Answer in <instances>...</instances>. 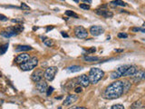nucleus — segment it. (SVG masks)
Returning a JSON list of instances; mask_svg holds the SVG:
<instances>
[{
	"mask_svg": "<svg viewBox=\"0 0 145 109\" xmlns=\"http://www.w3.org/2000/svg\"><path fill=\"white\" fill-rule=\"evenodd\" d=\"M124 93L123 81H115L108 86L104 90L103 96L106 99H116L123 96Z\"/></svg>",
	"mask_w": 145,
	"mask_h": 109,
	"instance_id": "nucleus-1",
	"label": "nucleus"
},
{
	"mask_svg": "<svg viewBox=\"0 0 145 109\" xmlns=\"http://www.w3.org/2000/svg\"><path fill=\"white\" fill-rule=\"evenodd\" d=\"M103 76H104V72H103V70L100 69V68L93 67V68H92L90 70L88 77H89V80H90L91 84H95L103 78Z\"/></svg>",
	"mask_w": 145,
	"mask_h": 109,
	"instance_id": "nucleus-2",
	"label": "nucleus"
},
{
	"mask_svg": "<svg viewBox=\"0 0 145 109\" xmlns=\"http://www.w3.org/2000/svg\"><path fill=\"white\" fill-rule=\"evenodd\" d=\"M24 30V26H10V27H7L5 30L2 31V32L0 33V35L2 36L5 37V38H9V37H12V36H15L18 35L19 33H21Z\"/></svg>",
	"mask_w": 145,
	"mask_h": 109,
	"instance_id": "nucleus-3",
	"label": "nucleus"
},
{
	"mask_svg": "<svg viewBox=\"0 0 145 109\" xmlns=\"http://www.w3.org/2000/svg\"><path fill=\"white\" fill-rule=\"evenodd\" d=\"M37 64H38L37 57L34 56L28 60L27 62H25V64H21L20 68L23 70V71H30V70H33L34 68H35Z\"/></svg>",
	"mask_w": 145,
	"mask_h": 109,
	"instance_id": "nucleus-4",
	"label": "nucleus"
},
{
	"mask_svg": "<svg viewBox=\"0 0 145 109\" xmlns=\"http://www.w3.org/2000/svg\"><path fill=\"white\" fill-rule=\"evenodd\" d=\"M130 67V64H123V66H120L117 69L111 73V78L112 79H118L120 77L123 76L124 73L126 72V70Z\"/></svg>",
	"mask_w": 145,
	"mask_h": 109,
	"instance_id": "nucleus-5",
	"label": "nucleus"
},
{
	"mask_svg": "<svg viewBox=\"0 0 145 109\" xmlns=\"http://www.w3.org/2000/svg\"><path fill=\"white\" fill-rule=\"evenodd\" d=\"M56 73H57V67L50 66L45 69V73H44V77H45V79L46 80V81L51 82L54 80Z\"/></svg>",
	"mask_w": 145,
	"mask_h": 109,
	"instance_id": "nucleus-6",
	"label": "nucleus"
},
{
	"mask_svg": "<svg viewBox=\"0 0 145 109\" xmlns=\"http://www.w3.org/2000/svg\"><path fill=\"white\" fill-rule=\"evenodd\" d=\"M88 34L87 30L85 29L84 27L83 26H76L74 28V35L77 38H80V39H84V38H87Z\"/></svg>",
	"mask_w": 145,
	"mask_h": 109,
	"instance_id": "nucleus-7",
	"label": "nucleus"
},
{
	"mask_svg": "<svg viewBox=\"0 0 145 109\" xmlns=\"http://www.w3.org/2000/svg\"><path fill=\"white\" fill-rule=\"evenodd\" d=\"M30 58H31L30 56H29L27 53H21L20 54H18L17 56L15 57V62L16 63V64H25V62H27Z\"/></svg>",
	"mask_w": 145,
	"mask_h": 109,
	"instance_id": "nucleus-8",
	"label": "nucleus"
},
{
	"mask_svg": "<svg viewBox=\"0 0 145 109\" xmlns=\"http://www.w3.org/2000/svg\"><path fill=\"white\" fill-rule=\"evenodd\" d=\"M44 73L45 72H44L42 69H36L35 72L31 74V79L34 82H35V83L41 81L43 76H44Z\"/></svg>",
	"mask_w": 145,
	"mask_h": 109,
	"instance_id": "nucleus-9",
	"label": "nucleus"
},
{
	"mask_svg": "<svg viewBox=\"0 0 145 109\" xmlns=\"http://www.w3.org/2000/svg\"><path fill=\"white\" fill-rule=\"evenodd\" d=\"M104 32V29L100 26H93L90 27V33L93 36H98Z\"/></svg>",
	"mask_w": 145,
	"mask_h": 109,
	"instance_id": "nucleus-10",
	"label": "nucleus"
},
{
	"mask_svg": "<svg viewBox=\"0 0 145 109\" xmlns=\"http://www.w3.org/2000/svg\"><path fill=\"white\" fill-rule=\"evenodd\" d=\"M95 13L99 16H102L105 18H111L113 16V12H111L107 9H103V8H98V9L95 10Z\"/></svg>",
	"mask_w": 145,
	"mask_h": 109,
	"instance_id": "nucleus-11",
	"label": "nucleus"
},
{
	"mask_svg": "<svg viewBox=\"0 0 145 109\" xmlns=\"http://www.w3.org/2000/svg\"><path fill=\"white\" fill-rule=\"evenodd\" d=\"M77 80H78V83L83 87H87L91 84L90 80H89V77L86 74H82L80 76H78Z\"/></svg>",
	"mask_w": 145,
	"mask_h": 109,
	"instance_id": "nucleus-12",
	"label": "nucleus"
},
{
	"mask_svg": "<svg viewBox=\"0 0 145 109\" xmlns=\"http://www.w3.org/2000/svg\"><path fill=\"white\" fill-rule=\"evenodd\" d=\"M48 88V86H47V83L45 81H39L36 83V89L39 93H45L46 90Z\"/></svg>",
	"mask_w": 145,
	"mask_h": 109,
	"instance_id": "nucleus-13",
	"label": "nucleus"
},
{
	"mask_svg": "<svg viewBox=\"0 0 145 109\" xmlns=\"http://www.w3.org/2000/svg\"><path fill=\"white\" fill-rule=\"evenodd\" d=\"M78 100V96L76 94H69L66 98H65V102H64V104L65 106H70V104H73Z\"/></svg>",
	"mask_w": 145,
	"mask_h": 109,
	"instance_id": "nucleus-14",
	"label": "nucleus"
},
{
	"mask_svg": "<svg viewBox=\"0 0 145 109\" xmlns=\"http://www.w3.org/2000/svg\"><path fill=\"white\" fill-rule=\"evenodd\" d=\"M139 70H138L137 66H130V67L126 70V72L124 73L123 76H133L135 73H137Z\"/></svg>",
	"mask_w": 145,
	"mask_h": 109,
	"instance_id": "nucleus-15",
	"label": "nucleus"
},
{
	"mask_svg": "<svg viewBox=\"0 0 145 109\" xmlns=\"http://www.w3.org/2000/svg\"><path fill=\"white\" fill-rule=\"evenodd\" d=\"M82 69H83V67L80 66H72L67 67L66 71H67V73H76L80 72Z\"/></svg>",
	"mask_w": 145,
	"mask_h": 109,
	"instance_id": "nucleus-16",
	"label": "nucleus"
},
{
	"mask_svg": "<svg viewBox=\"0 0 145 109\" xmlns=\"http://www.w3.org/2000/svg\"><path fill=\"white\" fill-rule=\"evenodd\" d=\"M143 71H138L137 73H135L133 76H132V78H133V81L135 82V83L140 82L141 80L143 79Z\"/></svg>",
	"mask_w": 145,
	"mask_h": 109,
	"instance_id": "nucleus-17",
	"label": "nucleus"
},
{
	"mask_svg": "<svg viewBox=\"0 0 145 109\" xmlns=\"http://www.w3.org/2000/svg\"><path fill=\"white\" fill-rule=\"evenodd\" d=\"M33 47H31L30 46H18L15 48V52H25V51H29L32 50Z\"/></svg>",
	"mask_w": 145,
	"mask_h": 109,
	"instance_id": "nucleus-18",
	"label": "nucleus"
},
{
	"mask_svg": "<svg viewBox=\"0 0 145 109\" xmlns=\"http://www.w3.org/2000/svg\"><path fill=\"white\" fill-rule=\"evenodd\" d=\"M111 4L113 6H126V3H124L123 1V0H113V1H112L111 2Z\"/></svg>",
	"mask_w": 145,
	"mask_h": 109,
	"instance_id": "nucleus-19",
	"label": "nucleus"
},
{
	"mask_svg": "<svg viewBox=\"0 0 145 109\" xmlns=\"http://www.w3.org/2000/svg\"><path fill=\"white\" fill-rule=\"evenodd\" d=\"M42 39H43V42H44V44H45L46 46H54V41H53L52 39H50V38H46V37H43L42 36Z\"/></svg>",
	"mask_w": 145,
	"mask_h": 109,
	"instance_id": "nucleus-20",
	"label": "nucleus"
},
{
	"mask_svg": "<svg viewBox=\"0 0 145 109\" xmlns=\"http://www.w3.org/2000/svg\"><path fill=\"white\" fill-rule=\"evenodd\" d=\"M84 60L86 62H96L98 60H100V57L98 56H84Z\"/></svg>",
	"mask_w": 145,
	"mask_h": 109,
	"instance_id": "nucleus-21",
	"label": "nucleus"
},
{
	"mask_svg": "<svg viewBox=\"0 0 145 109\" xmlns=\"http://www.w3.org/2000/svg\"><path fill=\"white\" fill-rule=\"evenodd\" d=\"M123 88H124V92H128V90L131 88V82H129L128 80H123Z\"/></svg>",
	"mask_w": 145,
	"mask_h": 109,
	"instance_id": "nucleus-22",
	"label": "nucleus"
},
{
	"mask_svg": "<svg viewBox=\"0 0 145 109\" xmlns=\"http://www.w3.org/2000/svg\"><path fill=\"white\" fill-rule=\"evenodd\" d=\"M8 49V44H5L3 46H0V56L1 54H4Z\"/></svg>",
	"mask_w": 145,
	"mask_h": 109,
	"instance_id": "nucleus-23",
	"label": "nucleus"
},
{
	"mask_svg": "<svg viewBox=\"0 0 145 109\" xmlns=\"http://www.w3.org/2000/svg\"><path fill=\"white\" fill-rule=\"evenodd\" d=\"M65 15L67 16H72V18H78L77 14H75L73 11H71V10H67V11H65Z\"/></svg>",
	"mask_w": 145,
	"mask_h": 109,
	"instance_id": "nucleus-24",
	"label": "nucleus"
},
{
	"mask_svg": "<svg viewBox=\"0 0 145 109\" xmlns=\"http://www.w3.org/2000/svg\"><path fill=\"white\" fill-rule=\"evenodd\" d=\"M141 106H142L141 101H136V102H134L133 104H132V106H131L130 109H140Z\"/></svg>",
	"mask_w": 145,
	"mask_h": 109,
	"instance_id": "nucleus-25",
	"label": "nucleus"
},
{
	"mask_svg": "<svg viewBox=\"0 0 145 109\" xmlns=\"http://www.w3.org/2000/svg\"><path fill=\"white\" fill-rule=\"evenodd\" d=\"M131 31H133V32L145 33V28H142V27H133V28H131Z\"/></svg>",
	"mask_w": 145,
	"mask_h": 109,
	"instance_id": "nucleus-26",
	"label": "nucleus"
},
{
	"mask_svg": "<svg viewBox=\"0 0 145 109\" xmlns=\"http://www.w3.org/2000/svg\"><path fill=\"white\" fill-rule=\"evenodd\" d=\"M111 109H124V106H123V104H113Z\"/></svg>",
	"mask_w": 145,
	"mask_h": 109,
	"instance_id": "nucleus-27",
	"label": "nucleus"
},
{
	"mask_svg": "<svg viewBox=\"0 0 145 109\" xmlns=\"http://www.w3.org/2000/svg\"><path fill=\"white\" fill-rule=\"evenodd\" d=\"M79 6H80V8H82V9H84V10H89V9H90V6L87 5V4H80V5H79Z\"/></svg>",
	"mask_w": 145,
	"mask_h": 109,
	"instance_id": "nucleus-28",
	"label": "nucleus"
},
{
	"mask_svg": "<svg viewBox=\"0 0 145 109\" xmlns=\"http://www.w3.org/2000/svg\"><path fill=\"white\" fill-rule=\"evenodd\" d=\"M20 8L22 10H30V8H29V6H28L25 3H21Z\"/></svg>",
	"mask_w": 145,
	"mask_h": 109,
	"instance_id": "nucleus-29",
	"label": "nucleus"
},
{
	"mask_svg": "<svg viewBox=\"0 0 145 109\" xmlns=\"http://www.w3.org/2000/svg\"><path fill=\"white\" fill-rule=\"evenodd\" d=\"M53 92H54V87H52V86H49L47 88V90H46V96H49L51 94H52Z\"/></svg>",
	"mask_w": 145,
	"mask_h": 109,
	"instance_id": "nucleus-30",
	"label": "nucleus"
},
{
	"mask_svg": "<svg viewBox=\"0 0 145 109\" xmlns=\"http://www.w3.org/2000/svg\"><path fill=\"white\" fill-rule=\"evenodd\" d=\"M118 37H119V38H127L128 35L126 33H119V34H118Z\"/></svg>",
	"mask_w": 145,
	"mask_h": 109,
	"instance_id": "nucleus-31",
	"label": "nucleus"
},
{
	"mask_svg": "<svg viewBox=\"0 0 145 109\" xmlns=\"http://www.w3.org/2000/svg\"><path fill=\"white\" fill-rule=\"evenodd\" d=\"M8 18L5 16L2 15V14H0V21H3V22H5V21H7Z\"/></svg>",
	"mask_w": 145,
	"mask_h": 109,
	"instance_id": "nucleus-32",
	"label": "nucleus"
},
{
	"mask_svg": "<svg viewBox=\"0 0 145 109\" xmlns=\"http://www.w3.org/2000/svg\"><path fill=\"white\" fill-rule=\"evenodd\" d=\"M82 91H83V89H82V87H81L80 86H76L74 88V92L75 93H77V94L78 93H81Z\"/></svg>",
	"mask_w": 145,
	"mask_h": 109,
	"instance_id": "nucleus-33",
	"label": "nucleus"
},
{
	"mask_svg": "<svg viewBox=\"0 0 145 109\" xmlns=\"http://www.w3.org/2000/svg\"><path fill=\"white\" fill-rule=\"evenodd\" d=\"M95 51H96V48H95V47H92V48H90V49L88 50L87 52L88 53H94Z\"/></svg>",
	"mask_w": 145,
	"mask_h": 109,
	"instance_id": "nucleus-34",
	"label": "nucleus"
},
{
	"mask_svg": "<svg viewBox=\"0 0 145 109\" xmlns=\"http://www.w3.org/2000/svg\"><path fill=\"white\" fill-rule=\"evenodd\" d=\"M61 35H62L64 37H69V36H68L65 32H64V31H63V32H61Z\"/></svg>",
	"mask_w": 145,
	"mask_h": 109,
	"instance_id": "nucleus-35",
	"label": "nucleus"
},
{
	"mask_svg": "<svg viewBox=\"0 0 145 109\" xmlns=\"http://www.w3.org/2000/svg\"><path fill=\"white\" fill-rule=\"evenodd\" d=\"M72 109H86L85 107H82V106H75V107H72Z\"/></svg>",
	"mask_w": 145,
	"mask_h": 109,
	"instance_id": "nucleus-36",
	"label": "nucleus"
},
{
	"mask_svg": "<svg viewBox=\"0 0 145 109\" xmlns=\"http://www.w3.org/2000/svg\"><path fill=\"white\" fill-rule=\"evenodd\" d=\"M52 29H54V26H48L47 28H46V32H49V31Z\"/></svg>",
	"mask_w": 145,
	"mask_h": 109,
	"instance_id": "nucleus-37",
	"label": "nucleus"
},
{
	"mask_svg": "<svg viewBox=\"0 0 145 109\" xmlns=\"http://www.w3.org/2000/svg\"><path fill=\"white\" fill-rule=\"evenodd\" d=\"M114 51L117 53H120V52H123V49H114Z\"/></svg>",
	"mask_w": 145,
	"mask_h": 109,
	"instance_id": "nucleus-38",
	"label": "nucleus"
},
{
	"mask_svg": "<svg viewBox=\"0 0 145 109\" xmlns=\"http://www.w3.org/2000/svg\"><path fill=\"white\" fill-rule=\"evenodd\" d=\"M83 2H87V3H92V0H83Z\"/></svg>",
	"mask_w": 145,
	"mask_h": 109,
	"instance_id": "nucleus-39",
	"label": "nucleus"
},
{
	"mask_svg": "<svg viewBox=\"0 0 145 109\" xmlns=\"http://www.w3.org/2000/svg\"><path fill=\"white\" fill-rule=\"evenodd\" d=\"M3 104H4V100L0 99V106H2Z\"/></svg>",
	"mask_w": 145,
	"mask_h": 109,
	"instance_id": "nucleus-40",
	"label": "nucleus"
},
{
	"mask_svg": "<svg viewBox=\"0 0 145 109\" xmlns=\"http://www.w3.org/2000/svg\"><path fill=\"white\" fill-rule=\"evenodd\" d=\"M143 79L145 80V72H143Z\"/></svg>",
	"mask_w": 145,
	"mask_h": 109,
	"instance_id": "nucleus-41",
	"label": "nucleus"
},
{
	"mask_svg": "<svg viewBox=\"0 0 145 109\" xmlns=\"http://www.w3.org/2000/svg\"><path fill=\"white\" fill-rule=\"evenodd\" d=\"M61 98H62V96H57L56 97V99H61Z\"/></svg>",
	"mask_w": 145,
	"mask_h": 109,
	"instance_id": "nucleus-42",
	"label": "nucleus"
},
{
	"mask_svg": "<svg viewBox=\"0 0 145 109\" xmlns=\"http://www.w3.org/2000/svg\"><path fill=\"white\" fill-rule=\"evenodd\" d=\"M74 2H76V3H79V0H73Z\"/></svg>",
	"mask_w": 145,
	"mask_h": 109,
	"instance_id": "nucleus-43",
	"label": "nucleus"
},
{
	"mask_svg": "<svg viewBox=\"0 0 145 109\" xmlns=\"http://www.w3.org/2000/svg\"><path fill=\"white\" fill-rule=\"evenodd\" d=\"M143 26H145V22H144V23H143Z\"/></svg>",
	"mask_w": 145,
	"mask_h": 109,
	"instance_id": "nucleus-44",
	"label": "nucleus"
},
{
	"mask_svg": "<svg viewBox=\"0 0 145 109\" xmlns=\"http://www.w3.org/2000/svg\"><path fill=\"white\" fill-rule=\"evenodd\" d=\"M58 109H62V107H58Z\"/></svg>",
	"mask_w": 145,
	"mask_h": 109,
	"instance_id": "nucleus-45",
	"label": "nucleus"
}]
</instances>
